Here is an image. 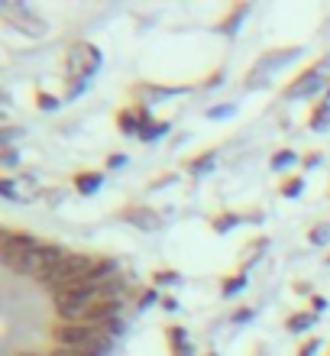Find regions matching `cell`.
I'll list each match as a JSON object with an SVG mask.
<instances>
[{
	"mask_svg": "<svg viewBox=\"0 0 330 356\" xmlns=\"http://www.w3.org/2000/svg\"><path fill=\"white\" fill-rule=\"evenodd\" d=\"M101 62H104V56L94 42H75L68 49V81H91Z\"/></svg>",
	"mask_w": 330,
	"mask_h": 356,
	"instance_id": "1",
	"label": "cell"
},
{
	"mask_svg": "<svg viewBox=\"0 0 330 356\" xmlns=\"http://www.w3.org/2000/svg\"><path fill=\"white\" fill-rule=\"evenodd\" d=\"M298 56H302V46H288V49L265 52V56L259 58L253 68H249V75H246V88H249V91H253V88H265V85H269L265 78L272 75V72H279V68H285L288 62H295Z\"/></svg>",
	"mask_w": 330,
	"mask_h": 356,
	"instance_id": "2",
	"label": "cell"
},
{
	"mask_svg": "<svg viewBox=\"0 0 330 356\" xmlns=\"http://www.w3.org/2000/svg\"><path fill=\"white\" fill-rule=\"evenodd\" d=\"M97 337H107L101 327H91V324H56L52 327V340H56L58 347H68V350H81L88 343H94Z\"/></svg>",
	"mask_w": 330,
	"mask_h": 356,
	"instance_id": "3",
	"label": "cell"
},
{
	"mask_svg": "<svg viewBox=\"0 0 330 356\" xmlns=\"http://www.w3.org/2000/svg\"><path fill=\"white\" fill-rule=\"evenodd\" d=\"M3 19H7L10 26H17L19 33H26V36L39 39V36H46V19L36 17L29 7H23V3H7L3 7Z\"/></svg>",
	"mask_w": 330,
	"mask_h": 356,
	"instance_id": "4",
	"label": "cell"
},
{
	"mask_svg": "<svg viewBox=\"0 0 330 356\" xmlns=\"http://www.w3.org/2000/svg\"><path fill=\"white\" fill-rule=\"evenodd\" d=\"M327 88H330V78H324V72L314 65V68H308V72H302L292 85L285 88V97H288V101H302V97H311V94L327 91Z\"/></svg>",
	"mask_w": 330,
	"mask_h": 356,
	"instance_id": "5",
	"label": "cell"
},
{
	"mask_svg": "<svg viewBox=\"0 0 330 356\" xmlns=\"http://www.w3.org/2000/svg\"><path fill=\"white\" fill-rule=\"evenodd\" d=\"M152 123L149 111L146 107H123V111H117V130L123 133V136H136L140 140L142 130Z\"/></svg>",
	"mask_w": 330,
	"mask_h": 356,
	"instance_id": "6",
	"label": "cell"
},
{
	"mask_svg": "<svg viewBox=\"0 0 330 356\" xmlns=\"http://www.w3.org/2000/svg\"><path fill=\"white\" fill-rule=\"evenodd\" d=\"M39 240L33 234H17V230H3L0 234V253H3V259H10V256H23L29 253V250H36Z\"/></svg>",
	"mask_w": 330,
	"mask_h": 356,
	"instance_id": "7",
	"label": "cell"
},
{
	"mask_svg": "<svg viewBox=\"0 0 330 356\" xmlns=\"http://www.w3.org/2000/svg\"><path fill=\"white\" fill-rule=\"evenodd\" d=\"M123 224L130 227H140V230H159L162 227V217L152 211V207H142V204H133V207H123L120 214H117Z\"/></svg>",
	"mask_w": 330,
	"mask_h": 356,
	"instance_id": "8",
	"label": "cell"
},
{
	"mask_svg": "<svg viewBox=\"0 0 330 356\" xmlns=\"http://www.w3.org/2000/svg\"><path fill=\"white\" fill-rule=\"evenodd\" d=\"M165 337H169L172 356H195V347H191L188 330H185V327H179V324H172V327H165Z\"/></svg>",
	"mask_w": 330,
	"mask_h": 356,
	"instance_id": "9",
	"label": "cell"
},
{
	"mask_svg": "<svg viewBox=\"0 0 330 356\" xmlns=\"http://www.w3.org/2000/svg\"><path fill=\"white\" fill-rule=\"evenodd\" d=\"M72 185H75L78 195H94L97 188L104 185V172H78L72 178Z\"/></svg>",
	"mask_w": 330,
	"mask_h": 356,
	"instance_id": "10",
	"label": "cell"
},
{
	"mask_svg": "<svg viewBox=\"0 0 330 356\" xmlns=\"http://www.w3.org/2000/svg\"><path fill=\"white\" fill-rule=\"evenodd\" d=\"M188 88H162V85H136L133 88V94L136 97H146V101H159V97H175V94H185Z\"/></svg>",
	"mask_w": 330,
	"mask_h": 356,
	"instance_id": "11",
	"label": "cell"
},
{
	"mask_svg": "<svg viewBox=\"0 0 330 356\" xmlns=\"http://www.w3.org/2000/svg\"><path fill=\"white\" fill-rule=\"evenodd\" d=\"M317 318L321 314H314V311H298V314H292V318L285 321V330L288 334H304V330H311L317 324Z\"/></svg>",
	"mask_w": 330,
	"mask_h": 356,
	"instance_id": "12",
	"label": "cell"
},
{
	"mask_svg": "<svg viewBox=\"0 0 330 356\" xmlns=\"http://www.w3.org/2000/svg\"><path fill=\"white\" fill-rule=\"evenodd\" d=\"M214 159H217V149L198 152V156H195V159H191L188 165H185V172H188V175H195V178H201V175H204V172H211V169H214Z\"/></svg>",
	"mask_w": 330,
	"mask_h": 356,
	"instance_id": "13",
	"label": "cell"
},
{
	"mask_svg": "<svg viewBox=\"0 0 330 356\" xmlns=\"http://www.w3.org/2000/svg\"><path fill=\"white\" fill-rule=\"evenodd\" d=\"M246 217L243 214H233V211H224V214H217L214 217V220H211V230H214V234H230V230H233V227H240L243 224Z\"/></svg>",
	"mask_w": 330,
	"mask_h": 356,
	"instance_id": "14",
	"label": "cell"
},
{
	"mask_svg": "<svg viewBox=\"0 0 330 356\" xmlns=\"http://www.w3.org/2000/svg\"><path fill=\"white\" fill-rule=\"evenodd\" d=\"M246 282H249V275H246L243 269L236 272V275H226V279L220 282V295H224V298H233V295H240V291L246 289Z\"/></svg>",
	"mask_w": 330,
	"mask_h": 356,
	"instance_id": "15",
	"label": "cell"
},
{
	"mask_svg": "<svg viewBox=\"0 0 330 356\" xmlns=\"http://www.w3.org/2000/svg\"><path fill=\"white\" fill-rule=\"evenodd\" d=\"M308 127H311L314 133H321V130H330V104L321 101L317 107L311 111V120H308Z\"/></svg>",
	"mask_w": 330,
	"mask_h": 356,
	"instance_id": "16",
	"label": "cell"
},
{
	"mask_svg": "<svg viewBox=\"0 0 330 356\" xmlns=\"http://www.w3.org/2000/svg\"><path fill=\"white\" fill-rule=\"evenodd\" d=\"M265 250H269V240H253V243L246 246V250H243V272H249V266H253L256 259L265 253Z\"/></svg>",
	"mask_w": 330,
	"mask_h": 356,
	"instance_id": "17",
	"label": "cell"
},
{
	"mask_svg": "<svg viewBox=\"0 0 330 356\" xmlns=\"http://www.w3.org/2000/svg\"><path fill=\"white\" fill-rule=\"evenodd\" d=\"M172 285H181V272L159 269L156 275H152V289H172Z\"/></svg>",
	"mask_w": 330,
	"mask_h": 356,
	"instance_id": "18",
	"label": "cell"
},
{
	"mask_svg": "<svg viewBox=\"0 0 330 356\" xmlns=\"http://www.w3.org/2000/svg\"><path fill=\"white\" fill-rule=\"evenodd\" d=\"M169 130H172V123H169V120H152L149 127L142 130L140 140H142V143H156V140H162V136H165Z\"/></svg>",
	"mask_w": 330,
	"mask_h": 356,
	"instance_id": "19",
	"label": "cell"
},
{
	"mask_svg": "<svg viewBox=\"0 0 330 356\" xmlns=\"http://www.w3.org/2000/svg\"><path fill=\"white\" fill-rule=\"evenodd\" d=\"M17 185H19V181H13L10 175H3V178H0V197H7V201H26L29 195H23Z\"/></svg>",
	"mask_w": 330,
	"mask_h": 356,
	"instance_id": "20",
	"label": "cell"
},
{
	"mask_svg": "<svg viewBox=\"0 0 330 356\" xmlns=\"http://www.w3.org/2000/svg\"><path fill=\"white\" fill-rule=\"evenodd\" d=\"M295 162H298V156H295L292 149H279L272 159H269V169H272V172H282V169H288V165H295Z\"/></svg>",
	"mask_w": 330,
	"mask_h": 356,
	"instance_id": "21",
	"label": "cell"
},
{
	"mask_svg": "<svg viewBox=\"0 0 330 356\" xmlns=\"http://www.w3.org/2000/svg\"><path fill=\"white\" fill-rule=\"evenodd\" d=\"M308 240H311V246H327V240H330V220L314 224L311 230H308Z\"/></svg>",
	"mask_w": 330,
	"mask_h": 356,
	"instance_id": "22",
	"label": "cell"
},
{
	"mask_svg": "<svg viewBox=\"0 0 330 356\" xmlns=\"http://www.w3.org/2000/svg\"><path fill=\"white\" fill-rule=\"evenodd\" d=\"M246 13H249V3H240V7H236V13H230V17L220 23V33H236V26L243 23Z\"/></svg>",
	"mask_w": 330,
	"mask_h": 356,
	"instance_id": "23",
	"label": "cell"
},
{
	"mask_svg": "<svg viewBox=\"0 0 330 356\" xmlns=\"http://www.w3.org/2000/svg\"><path fill=\"white\" fill-rule=\"evenodd\" d=\"M302 191H304L302 178H288V181H282V188H279V195H282V197H298Z\"/></svg>",
	"mask_w": 330,
	"mask_h": 356,
	"instance_id": "24",
	"label": "cell"
},
{
	"mask_svg": "<svg viewBox=\"0 0 330 356\" xmlns=\"http://www.w3.org/2000/svg\"><path fill=\"white\" fill-rule=\"evenodd\" d=\"M58 104H62V101H58V97H56V94H49V91H36V107H39V111H56V107H58Z\"/></svg>",
	"mask_w": 330,
	"mask_h": 356,
	"instance_id": "25",
	"label": "cell"
},
{
	"mask_svg": "<svg viewBox=\"0 0 330 356\" xmlns=\"http://www.w3.org/2000/svg\"><path fill=\"white\" fill-rule=\"evenodd\" d=\"M233 113H236V104H217V107L208 111V120H226V117H233Z\"/></svg>",
	"mask_w": 330,
	"mask_h": 356,
	"instance_id": "26",
	"label": "cell"
},
{
	"mask_svg": "<svg viewBox=\"0 0 330 356\" xmlns=\"http://www.w3.org/2000/svg\"><path fill=\"white\" fill-rule=\"evenodd\" d=\"M0 165H3V169H17L19 165V152L13 149V146H10V149H0Z\"/></svg>",
	"mask_w": 330,
	"mask_h": 356,
	"instance_id": "27",
	"label": "cell"
},
{
	"mask_svg": "<svg viewBox=\"0 0 330 356\" xmlns=\"http://www.w3.org/2000/svg\"><path fill=\"white\" fill-rule=\"evenodd\" d=\"M179 181V175L175 172H165V175H159V178H152L149 181V191H162V188H169V185H175Z\"/></svg>",
	"mask_w": 330,
	"mask_h": 356,
	"instance_id": "28",
	"label": "cell"
},
{
	"mask_svg": "<svg viewBox=\"0 0 330 356\" xmlns=\"http://www.w3.org/2000/svg\"><path fill=\"white\" fill-rule=\"evenodd\" d=\"M19 133H23V130H17V127H3V130H0V149H10Z\"/></svg>",
	"mask_w": 330,
	"mask_h": 356,
	"instance_id": "29",
	"label": "cell"
},
{
	"mask_svg": "<svg viewBox=\"0 0 330 356\" xmlns=\"http://www.w3.org/2000/svg\"><path fill=\"white\" fill-rule=\"evenodd\" d=\"M156 301H162L159 298V289H146V291H142V298H140V305H136V311H146L149 305H156Z\"/></svg>",
	"mask_w": 330,
	"mask_h": 356,
	"instance_id": "30",
	"label": "cell"
},
{
	"mask_svg": "<svg viewBox=\"0 0 330 356\" xmlns=\"http://www.w3.org/2000/svg\"><path fill=\"white\" fill-rule=\"evenodd\" d=\"M88 91V81H68L65 88V101H75L78 94H85Z\"/></svg>",
	"mask_w": 330,
	"mask_h": 356,
	"instance_id": "31",
	"label": "cell"
},
{
	"mask_svg": "<svg viewBox=\"0 0 330 356\" xmlns=\"http://www.w3.org/2000/svg\"><path fill=\"white\" fill-rule=\"evenodd\" d=\"M230 321H233V324H249V321H253V308H236L233 314H230Z\"/></svg>",
	"mask_w": 330,
	"mask_h": 356,
	"instance_id": "32",
	"label": "cell"
},
{
	"mask_svg": "<svg viewBox=\"0 0 330 356\" xmlns=\"http://www.w3.org/2000/svg\"><path fill=\"white\" fill-rule=\"evenodd\" d=\"M126 162H130V156H126V152H113L110 159H107V169H123Z\"/></svg>",
	"mask_w": 330,
	"mask_h": 356,
	"instance_id": "33",
	"label": "cell"
},
{
	"mask_svg": "<svg viewBox=\"0 0 330 356\" xmlns=\"http://www.w3.org/2000/svg\"><path fill=\"white\" fill-rule=\"evenodd\" d=\"M317 350H321V340H304V343H302V350H298V356H314V353H317Z\"/></svg>",
	"mask_w": 330,
	"mask_h": 356,
	"instance_id": "34",
	"label": "cell"
},
{
	"mask_svg": "<svg viewBox=\"0 0 330 356\" xmlns=\"http://www.w3.org/2000/svg\"><path fill=\"white\" fill-rule=\"evenodd\" d=\"M321 159H324V156H321V152H311V156H304V169H317V165H321Z\"/></svg>",
	"mask_w": 330,
	"mask_h": 356,
	"instance_id": "35",
	"label": "cell"
},
{
	"mask_svg": "<svg viewBox=\"0 0 330 356\" xmlns=\"http://www.w3.org/2000/svg\"><path fill=\"white\" fill-rule=\"evenodd\" d=\"M220 85H224V72H214V75L204 81V88H220Z\"/></svg>",
	"mask_w": 330,
	"mask_h": 356,
	"instance_id": "36",
	"label": "cell"
},
{
	"mask_svg": "<svg viewBox=\"0 0 330 356\" xmlns=\"http://www.w3.org/2000/svg\"><path fill=\"white\" fill-rule=\"evenodd\" d=\"M49 201V204H58V201H62V197H65V191H46V195H42Z\"/></svg>",
	"mask_w": 330,
	"mask_h": 356,
	"instance_id": "37",
	"label": "cell"
},
{
	"mask_svg": "<svg viewBox=\"0 0 330 356\" xmlns=\"http://www.w3.org/2000/svg\"><path fill=\"white\" fill-rule=\"evenodd\" d=\"M162 308H165V311H179V301H175V298H162Z\"/></svg>",
	"mask_w": 330,
	"mask_h": 356,
	"instance_id": "38",
	"label": "cell"
},
{
	"mask_svg": "<svg viewBox=\"0 0 330 356\" xmlns=\"http://www.w3.org/2000/svg\"><path fill=\"white\" fill-rule=\"evenodd\" d=\"M324 308H327V301H324V298H317V295H314V311H324Z\"/></svg>",
	"mask_w": 330,
	"mask_h": 356,
	"instance_id": "39",
	"label": "cell"
},
{
	"mask_svg": "<svg viewBox=\"0 0 330 356\" xmlns=\"http://www.w3.org/2000/svg\"><path fill=\"white\" fill-rule=\"evenodd\" d=\"M324 94H327V97H324V101H327V104H330V88H327V91H324Z\"/></svg>",
	"mask_w": 330,
	"mask_h": 356,
	"instance_id": "40",
	"label": "cell"
},
{
	"mask_svg": "<svg viewBox=\"0 0 330 356\" xmlns=\"http://www.w3.org/2000/svg\"><path fill=\"white\" fill-rule=\"evenodd\" d=\"M13 356H36V353H13Z\"/></svg>",
	"mask_w": 330,
	"mask_h": 356,
	"instance_id": "41",
	"label": "cell"
},
{
	"mask_svg": "<svg viewBox=\"0 0 330 356\" xmlns=\"http://www.w3.org/2000/svg\"><path fill=\"white\" fill-rule=\"evenodd\" d=\"M208 356H217V353H214V350H208Z\"/></svg>",
	"mask_w": 330,
	"mask_h": 356,
	"instance_id": "42",
	"label": "cell"
},
{
	"mask_svg": "<svg viewBox=\"0 0 330 356\" xmlns=\"http://www.w3.org/2000/svg\"><path fill=\"white\" fill-rule=\"evenodd\" d=\"M327 266H330V256H327Z\"/></svg>",
	"mask_w": 330,
	"mask_h": 356,
	"instance_id": "43",
	"label": "cell"
}]
</instances>
